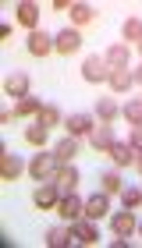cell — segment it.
I'll return each mask as SVG.
<instances>
[{
    "instance_id": "6da1fadb",
    "label": "cell",
    "mask_w": 142,
    "mask_h": 248,
    "mask_svg": "<svg viewBox=\"0 0 142 248\" xmlns=\"http://www.w3.org/2000/svg\"><path fill=\"white\" fill-rule=\"evenodd\" d=\"M57 156H53V153H39L36 156V160H32L29 163V177H36V181H50V177L53 174H57Z\"/></svg>"
},
{
    "instance_id": "7a4b0ae2",
    "label": "cell",
    "mask_w": 142,
    "mask_h": 248,
    "mask_svg": "<svg viewBox=\"0 0 142 248\" xmlns=\"http://www.w3.org/2000/svg\"><path fill=\"white\" fill-rule=\"evenodd\" d=\"M71 238H75V245H96V241H100L93 217H79V220H71Z\"/></svg>"
},
{
    "instance_id": "3957f363",
    "label": "cell",
    "mask_w": 142,
    "mask_h": 248,
    "mask_svg": "<svg viewBox=\"0 0 142 248\" xmlns=\"http://www.w3.org/2000/svg\"><path fill=\"white\" fill-rule=\"evenodd\" d=\"M82 75H85V82H107V75H110V64H107L100 53H93V57H85Z\"/></svg>"
},
{
    "instance_id": "277c9868",
    "label": "cell",
    "mask_w": 142,
    "mask_h": 248,
    "mask_svg": "<svg viewBox=\"0 0 142 248\" xmlns=\"http://www.w3.org/2000/svg\"><path fill=\"white\" fill-rule=\"evenodd\" d=\"M57 213H61L64 220H79L82 213H85V199H82V195H75V191H68V195H61Z\"/></svg>"
},
{
    "instance_id": "5b68a950",
    "label": "cell",
    "mask_w": 142,
    "mask_h": 248,
    "mask_svg": "<svg viewBox=\"0 0 142 248\" xmlns=\"http://www.w3.org/2000/svg\"><path fill=\"white\" fill-rule=\"evenodd\" d=\"M32 199H36V206H39V209L57 206V202H61V188H57V181H53V177H50V181H43V185L36 188V195H32Z\"/></svg>"
},
{
    "instance_id": "8992f818",
    "label": "cell",
    "mask_w": 142,
    "mask_h": 248,
    "mask_svg": "<svg viewBox=\"0 0 142 248\" xmlns=\"http://www.w3.org/2000/svg\"><path fill=\"white\" fill-rule=\"evenodd\" d=\"M79 46H82L79 29H64V32H57V36H53V50H57V53H75Z\"/></svg>"
},
{
    "instance_id": "52a82bcc",
    "label": "cell",
    "mask_w": 142,
    "mask_h": 248,
    "mask_svg": "<svg viewBox=\"0 0 142 248\" xmlns=\"http://www.w3.org/2000/svg\"><path fill=\"white\" fill-rule=\"evenodd\" d=\"M135 227H139V220H135V213L128 209V206L110 217V231H114V234H135Z\"/></svg>"
},
{
    "instance_id": "ba28073f",
    "label": "cell",
    "mask_w": 142,
    "mask_h": 248,
    "mask_svg": "<svg viewBox=\"0 0 142 248\" xmlns=\"http://www.w3.org/2000/svg\"><path fill=\"white\" fill-rule=\"evenodd\" d=\"M53 181H57L61 195H68V191H75V185H79V170H75L71 163H61L57 174H53Z\"/></svg>"
},
{
    "instance_id": "9c48e42d",
    "label": "cell",
    "mask_w": 142,
    "mask_h": 248,
    "mask_svg": "<svg viewBox=\"0 0 142 248\" xmlns=\"http://www.w3.org/2000/svg\"><path fill=\"white\" fill-rule=\"evenodd\" d=\"M135 145L132 142H114L110 149H107V156H110V160L117 163V167H128V163H135Z\"/></svg>"
},
{
    "instance_id": "30bf717a",
    "label": "cell",
    "mask_w": 142,
    "mask_h": 248,
    "mask_svg": "<svg viewBox=\"0 0 142 248\" xmlns=\"http://www.w3.org/2000/svg\"><path fill=\"white\" fill-rule=\"evenodd\" d=\"M64 128H68V135H75V139H82V135L89 139L96 124H93L89 117H85V114H71V117H64Z\"/></svg>"
},
{
    "instance_id": "8fae6325",
    "label": "cell",
    "mask_w": 142,
    "mask_h": 248,
    "mask_svg": "<svg viewBox=\"0 0 142 248\" xmlns=\"http://www.w3.org/2000/svg\"><path fill=\"white\" fill-rule=\"evenodd\" d=\"M21 174H25V163H21L15 153L0 156V177H4V181H15V177H21Z\"/></svg>"
},
{
    "instance_id": "7c38bea8",
    "label": "cell",
    "mask_w": 142,
    "mask_h": 248,
    "mask_svg": "<svg viewBox=\"0 0 142 248\" xmlns=\"http://www.w3.org/2000/svg\"><path fill=\"white\" fill-rule=\"evenodd\" d=\"M53 50V36H47V32H29V53L32 57H47V53Z\"/></svg>"
},
{
    "instance_id": "4fadbf2b",
    "label": "cell",
    "mask_w": 142,
    "mask_h": 248,
    "mask_svg": "<svg viewBox=\"0 0 142 248\" xmlns=\"http://www.w3.org/2000/svg\"><path fill=\"white\" fill-rule=\"evenodd\" d=\"M107 209H110V199H107L103 191H96V195H89V199H85V217L100 220V217H107Z\"/></svg>"
},
{
    "instance_id": "5bb4252c",
    "label": "cell",
    "mask_w": 142,
    "mask_h": 248,
    "mask_svg": "<svg viewBox=\"0 0 142 248\" xmlns=\"http://www.w3.org/2000/svg\"><path fill=\"white\" fill-rule=\"evenodd\" d=\"M107 82H110L114 93H128L135 82H132V71L128 67H110V75H107Z\"/></svg>"
},
{
    "instance_id": "9a60e30c",
    "label": "cell",
    "mask_w": 142,
    "mask_h": 248,
    "mask_svg": "<svg viewBox=\"0 0 142 248\" xmlns=\"http://www.w3.org/2000/svg\"><path fill=\"white\" fill-rule=\"evenodd\" d=\"M89 142L96 145V149H103V153H107V149H110V145L117 142V139H114V128H110V124H96L93 135H89Z\"/></svg>"
},
{
    "instance_id": "2e32d148",
    "label": "cell",
    "mask_w": 142,
    "mask_h": 248,
    "mask_svg": "<svg viewBox=\"0 0 142 248\" xmlns=\"http://www.w3.org/2000/svg\"><path fill=\"white\" fill-rule=\"evenodd\" d=\"M53 156H57V163H71L75 156H79V139H75V135L61 139V142H57V149H53Z\"/></svg>"
},
{
    "instance_id": "e0dca14e",
    "label": "cell",
    "mask_w": 142,
    "mask_h": 248,
    "mask_svg": "<svg viewBox=\"0 0 142 248\" xmlns=\"http://www.w3.org/2000/svg\"><path fill=\"white\" fill-rule=\"evenodd\" d=\"M4 89H7V96H15V99H21V96H29V89H32V82H29V75H7V82H4Z\"/></svg>"
},
{
    "instance_id": "ac0fdd59",
    "label": "cell",
    "mask_w": 142,
    "mask_h": 248,
    "mask_svg": "<svg viewBox=\"0 0 142 248\" xmlns=\"http://www.w3.org/2000/svg\"><path fill=\"white\" fill-rule=\"evenodd\" d=\"M15 11H18V21H21V25L36 32V21H39V7L32 4V0H21V4H18Z\"/></svg>"
},
{
    "instance_id": "d6986e66",
    "label": "cell",
    "mask_w": 142,
    "mask_h": 248,
    "mask_svg": "<svg viewBox=\"0 0 142 248\" xmlns=\"http://www.w3.org/2000/svg\"><path fill=\"white\" fill-rule=\"evenodd\" d=\"M11 110H15V117H29V114H39V110H43V103H39V99L36 96H21V99H15V107H11Z\"/></svg>"
},
{
    "instance_id": "ffe728a7",
    "label": "cell",
    "mask_w": 142,
    "mask_h": 248,
    "mask_svg": "<svg viewBox=\"0 0 142 248\" xmlns=\"http://www.w3.org/2000/svg\"><path fill=\"white\" fill-rule=\"evenodd\" d=\"M128 57H132V53H128L125 43H114V46L103 53V61L110 64V67H128Z\"/></svg>"
},
{
    "instance_id": "44dd1931",
    "label": "cell",
    "mask_w": 142,
    "mask_h": 248,
    "mask_svg": "<svg viewBox=\"0 0 142 248\" xmlns=\"http://www.w3.org/2000/svg\"><path fill=\"white\" fill-rule=\"evenodd\" d=\"M25 139H29V145H47L50 128H47L43 121H36V124H29V128H25Z\"/></svg>"
},
{
    "instance_id": "7402d4cb",
    "label": "cell",
    "mask_w": 142,
    "mask_h": 248,
    "mask_svg": "<svg viewBox=\"0 0 142 248\" xmlns=\"http://www.w3.org/2000/svg\"><path fill=\"white\" fill-rule=\"evenodd\" d=\"M117 114H121V107H117L114 99H100V103H96V117H100L103 124H114Z\"/></svg>"
},
{
    "instance_id": "603a6c76",
    "label": "cell",
    "mask_w": 142,
    "mask_h": 248,
    "mask_svg": "<svg viewBox=\"0 0 142 248\" xmlns=\"http://www.w3.org/2000/svg\"><path fill=\"white\" fill-rule=\"evenodd\" d=\"M47 245L50 248H64V245H75V238H71V231H64V227H50L47 231Z\"/></svg>"
},
{
    "instance_id": "cb8c5ba5",
    "label": "cell",
    "mask_w": 142,
    "mask_h": 248,
    "mask_svg": "<svg viewBox=\"0 0 142 248\" xmlns=\"http://www.w3.org/2000/svg\"><path fill=\"white\" fill-rule=\"evenodd\" d=\"M93 18H96L93 4H71V21H75V25H89Z\"/></svg>"
},
{
    "instance_id": "d4e9b609",
    "label": "cell",
    "mask_w": 142,
    "mask_h": 248,
    "mask_svg": "<svg viewBox=\"0 0 142 248\" xmlns=\"http://www.w3.org/2000/svg\"><path fill=\"white\" fill-rule=\"evenodd\" d=\"M121 177H117L114 170H107L103 177H100V191H103V195H121Z\"/></svg>"
},
{
    "instance_id": "484cf974",
    "label": "cell",
    "mask_w": 142,
    "mask_h": 248,
    "mask_svg": "<svg viewBox=\"0 0 142 248\" xmlns=\"http://www.w3.org/2000/svg\"><path fill=\"white\" fill-rule=\"evenodd\" d=\"M39 121H43V124H47V128H57V124H61L64 117H61V110H57V107H50V103H43V110H39Z\"/></svg>"
},
{
    "instance_id": "4316f807",
    "label": "cell",
    "mask_w": 142,
    "mask_h": 248,
    "mask_svg": "<svg viewBox=\"0 0 142 248\" xmlns=\"http://www.w3.org/2000/svg\"><path fill=\"white\" fill-rule=\"evenodd\" d=\"M121 202H125L128 209H135L139 202H142V188H135V185H125V188H121Z\"/></svg>"
},
{
    "instance_id": "83f0119b",
    "label": "cell",
    "mask_w": 142,
    "mask_h": 248,
    "mask_svg": "<svg viewBox=\"0 0 142 248\" xmlns=\"http://www.w3.org/2000/svg\"><path fill=\"white\" fill-rule=\"evenodd\" d=\"M121 32H125V39H132L135 46H139V39H142V21H139V18H128Z\"/></svg>"
},
{
    "instance_id": "f1b7e54d",
    "label": "cell",
    "mask_w": 142,
    "mask_h": 248,
    "mask_svg": "<svg viewBox=\"0 0 142 248\" xmlns=\"http://www.w3.org/2000/svg\"><path fill=\"white\" fill-rule=\"evenodd\" d=\"M121 114L128 117V124H142V99H132V103H125Z\"/></svg>"
},
{
    "instance_id": "f546056e",
    "label": "cell",
    "mask_w": 142,
    "mask_h": 248,
    "mask_svg": "<svg viewBox=\"0 0 142 248\" xmlns=\"http://www.w3.org/2000/svg\"><path fill=\"white\" fill-rule=\"evenodd\" d=\"M128 142H132L135 149H142V124H132V131H128Z\"/></svg>"
},
{
    "instance_id": "4dcf8cb0",
    "label": "cell",
    "mask_w": 142,
    "mask_h": 248,
    "mask_svg": "<svg viewBox=\"0 0 142 248\" xmlns=\"http://www.w3.org/2000/svg\"><path fill=\"white\" fill-rule=\"evenodd\" d=\"M132 82H135V85H142V64H139L135 71H132Z\"/></svg>"
},
{
    "instance_id": "1f68e13d",
    "label": "cell",
    "mask_w": 142,
    "mask_h": 248,
    "mask_svg": "<svg viewBox=\"0 0 142 248\" xmlns=\"http://www.w3.org/2000/svg\"><path fill=\"white\" fill-rule=\"evenodd\" d=\"M135 167H139V174H142V156H135Z\"/></svg>"
},
{
    "instance_id": "d6a6232c",
    "label": "cell",
    "mask_w": 142,
    "mask_h": 248,
    "mask_svg": "<svg viewBox=\"0 0 142 248\" xmlns=\"http://www.w3.org/2000/svg\"><path fill=\"white\" fill-rule=\"evenodd\" d=\"M139 53H142V39H139Z\"/></svg>"
},
{
    "instance_id": "836d02e7",
    "label": "cell",
    "mask_w": 142,
    "mask_h": 248,
    "mask_svg": "<svg viewBox=\"0 0 142 248\" xmlns=\"http://www.w3.org/2000/svg\"><path fill=\"white\" fill-rule=\"evenodd\" d=\"M135 231H139V234H142V223H139V227H135Z\"/></svg>"
}]
</instances>
